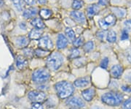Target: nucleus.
Returning a JSON list of instances; mask_svg holds the SVG:
<instances>
[{
    "mask_svg": "<svg viewBox=\"0 0 131 109\" xmlns=\"http://www.w3.org/2000/svg\"><path fill=\"white\" fill-rule=\"evenodd\" d=\"M83 43H84V38L82 37H79V38H75L74 40H73V45L76 48L82 46L83 45Z\"/></svg>",
    "mask_w": 131,
    "mask_h": 109,
    "instance_id": "bb28decb",
    "label": "nucleus"
},
{
    "mask_svg": "<svg viewBox=\"0 0 131 109\" xmlns=\"http://www.w3.org/2000/svg\"><path fill=\"white\" fill-rule=\"evenodd\" d=\"M94 48H95V43L92 40H90L88 42H87L83 46V49L86 53L91 52Z\"/></svg>",
    "mask_w": 131,
    "mask_h": 109,
    "instance_id": "412c9836",
    "label": "nucleus"
},
{
    "mask_svg": "<svg viewBox=\"0 0 131 109\" xmlns=\"http://www.w3.org/2000/svg\"><path fill=\"white\" fill-rule=\"evenodd\" d=\"M117 21V17L114 14H109L106 15L104 19H100L98 21V24L100 27L103 29V31L107 30L108 29L115 25Z\"/></svg>",
    "mask_w": 131,
    "mask_h": 109,
    "instance_id": "39448f33",
    "label": "nucleus"
},
{
    "mask_svg": "<svg viewBox=\"0 0 131 109\" xmlns=\"http://www.w3.org/2000/svg\"><path fill=\"white\" fill-rule=\"evenodd\" d=\"M121 40H127L129 38V34H128V31L126 29H123L122 31V33H121Z\"/></svg>",
    "mask_w": 131,
    "mask_h": 109,
    "instance_id": "2f4dec72",
    "label": "nucleus"
},
{
    "mask_svg": "<svg viewBox=\"0 0 131 109\" xmlns=\"http://www.w3.org/2000/svg\"><path fill=\"white\" fill-rule=\"evenodd\" d=\"M123 73V67L119 65H115L111 68V75L114 78H119Z\"/></svg>",
    "mask_w": 131,
    "mask_h": 109,
    "instance_id": "f8f14e48",
    "label": "nucleus"
},
{
    "mask_svg": "<svg viewBox=\"0 0 131 109\" xmlns=\"http://www.w3.org/2000/svg\"><path fill=\"white\" fill-rule=\"evenodd\" d=\"M90 1H94V0H90Z\"/></svg>",
    "mask_w": 131,
    "mask_h": 109,
    "instance_id": "de8ad7c7",
    "label": "nucleus"
},
{
    "mask_svg": "<svg viewBox=\"0 0 131 109\" xmlns=\"http://www.w3.org/2000/svg\"><path fill=\"white\" fill-rule=\"evenodd\" d=\"M108 59L107 57H105V58H103V59H102V61L101 62V64H100V65L101 67L103 68V69H106L108 67Z\"/></svg>",
    "mask_w": 131,
    "mask_h": 109,
    "instance_id": "473e14b6",
    "label": "nucleus"
},
{
    "mask_svg": "<svg viewBox=\"0 0 131 109\" xmlns=\"http://www.w3.org/2000/svg\"><path fill=\"white\" fill-rule=\"evenodd\" d=\"M35 54L39 57H45L47 54V51L43 50L42 48H39V49H37L35 51Z\"/></svg>",
    "mask_w": 131,
    "mask_h": 109,
    "instance_id": "c756f323",
    "label": "nucleus"
},
{
    "mask_svg": "<svg viewBox=\"0 0 131 109\" xmlns=\"http://www.w3.org/2000/svg\"><path fill=\"white\" fill-rule=\"evenodd\" d=\"M80 56V51L77 48H73L70 51L69 58L70 59H77Z\"/></svg>",
    "mask_w": 131,
    "mask_h": 109,
    "instance_id": "a878e982",
    "label": "nucleus"
},
{
    "mask_svg": "<svg viewBox=\"0 0 131 109\" xmlns=\"http://www.w3.org/2000/svg\"><path fill=\"white\" fill-rule=\"evenodd\" d=\"M113 13L114 15L119 19H123L125 17L127 13L126 10L122 8V7H114L112 8Z\"/></svg>",
    "mask_w": 131,
    "mask_h": 109,
    "instance_id": "f3484780",
    "label": "nucleus"
},
{
    "mask_svg": "<svg viewBox=\"0 0 131 109\" xmlns=\"http://www.w3.org/2000/svg\"><path fill=\"white\" fill-rule=\"evenodd\" d=\"M24 54L28 57H31L34 54V51L30 48H26L24 50Z\"/></svg>",
    "mask_w": 131,
    "mask_h": 109,
    "instance_id": "f704fd0d",
    "label": "nucleus"
},
{
    "mask_svg": "<svg viewBox=\"0 0 131 109\" xmlns=\"http://www.w3.org/2000/svg\"><path fill=\"white\" fill-rule=\"evenodd\" d=\"M31 24L33 26H34L35 28L39 29H43L45 27V25L44 24L43 21L40 18H34L31 21Z\"/></svg>",
    "mask_w": 131,
    "mask_h": 109,
    "instance_id": "6ab92c4d",
    "label": "nucleus"
},
{
    "mask_svg": "<svg viewBox=\"0 0 131 109\" xmlns=\"http://www.w3.org/2000/svg\"><path fill=\"white\" fill-rule=\"evenodd\" d=\"M69 44L68 39L63 34H59L57 38V48L58 49H64Z\"/></svg>",
    "mask_w": 131,
    "mask_h": 109,
    "instance_id": "9d476101",
    "label": "nucleus"
},
{
    "mask_svg": "<svg viewBox=\"0 0 131 109\" xmlns=\"http://www.w3.org/2000/svg\"><path fill=\"white\" fill-rule=\"evenodd\" d=\"M38 13V9L35 7H31L26 9L23 13V16L26 19H32L35 17Z\"/></svg>",
    "mask_w": 131,
    "mask_h": 109,
    "instance_id": "9b49d317",
    "label": "nucleus"
},
{
    "mask_svg": "<svg viewBox=\"0 0 131 109\" xmlns=\"http://www.w3.org/2000/svg\"><path fill=\"white\" fill-rule=\"evenodd\" d=\"M24 1L28 5H34L36 3V0H24Z\"/></svg>",
    "mask_w": 131,
    "mask_h": 109,
    "instance_id": "79ce46f5",
    "label": "nucleus"
},
{
    "mask_svg": "<svg viewBox=\"0 0 131 109\" xmlns=\"http://www.w3.org/2000/svg\"><path fill=\"white\" fill-rule=\"evenodd\" d=\"M20 27L22 29H24V30H25V29H26V25L25 23L22 22V23H20Z\"/></svg>",
    "mask_w": 131,
    "mask_h": 109,
    "instance_id": "37998d69",
    "label": "nucleus"
},
{
    "mask_svg": "<svg viewBox=\"0 0 131 109\" xmlns=\"http://www.w3.org/2000/svg\"><path fill=\"white\" fill-rule=\"evenodd\" d=\"M98 11H99V7H98V5H95V4L89 5L86 9L87 15H88V18L93 17L95 15L98 13Z\"/></svg>",
    "mask_w": 131,
    "mask_h": 109,
    "instance_id": "dca6fc26",
    "label": "nucleus"
},
{
    "mask_svg": "<svg viewBox=\"0 0 131 109\" xmlns=\"http://www.w3.org/2000/svg\"><path fill=\"white\" fill-rule=\"evenodd\" d=\"M66 103L71 107H75V108H84L85 105L84 101L77 97H73L69 98L66 100Z\"/></svg>",
    "mask_w": 131,
    "mask_h": 109,
    "instance_id": "6e6552de",
    "label": "nucleus"
},
{
    "mask_svg": "<svg viewBox=\"0 0 131 109\" xmlns=\"http://www.w3.org/2000/svg\"><path fill=\"white\" fill-rule=\"evenodd\" d=\"M55 89L61 98L65 99L72 95L74 87L68 81H60L55 85Z\"/></svg>",
    "mask_w": 131,
    "mask_h": 109,
    "instance_id": "f257e3e1",
    "label": "nucleus"
},
{
    "mask_svg": "<svg viewBox=\"0 0 131 109\" xmlns=\"http://www.w3.org/2000/svg\"><path fill=\"white\" fill-rule=\"evenodd\" d=\"M65 33L66 34V36L71 40H74L75 39V33L73 29H71V28H66Z\"/></svg>",
    "mask_w": 131,
    "mask_h": 109,
    "instance_id": "cd10ccee",
    "label": "nucleus"
},
{
    "mask_svg": "<svg viewBox=\"0 0 131 109\" xmlns=\"http://www.w3.org/2000/svg\"><path fill=\"white\" fill-rule=\"evenodd\" d=\"M84 5V2L82 0H74L72 2V8L75 10L81 9Z\"/></svg>",
    "mask_w": 131,
    "mask_h": 109,
    "instance_id": "393cba45",
    "label": "nucleus"
},
{
    "mask_svg": "<svg viewBox=\"0 0 131 109\" xmlns=\"http://www.w3.org/2000/svg\"><path fill=\"white\" fill-rule=\"evenodd\" d=\"M71 17L80 24H84L86 23V16L83 12L74 10L71 13Z\"/></svg>",
    "mask_w": 131,
    "mask_h": 109,
    "instance_id": "1a4fd4ad",
    "label": "nucleus"
},
{
    "mask_svg": "<svg viewBox=\"0 0 131 109\" xmlns=\"http://www.w3.org/2000/svg\"><path fill=\"white\" fill-rule=\"evenodd\" d=\"M90 78L89 77H82V78H80L78 79H77L74 81V86L76 87H79V88H82V87H86L87 86L90 84Z\"/></svg>",
    "mask_w": 131,
    "mask_h": 109,
    "instance_id": "2eb2a0df",
    "label": "nucleus"
},
{
    "mask_svg": "<svg viewBox=\"0 0 131 109\" xmlns=\"http://www.w3.org/2000/svg\"><path fill=\"white\" fill-rule=\"evenodd\" d=\"M15 41L19 48H25L28 45L29 39L26 36H19L15 39Z\"/></svg>",
    "mask_w": 131,
    "mask_h": 109,
    "instance_id": "4468645a",
    "label": "nucleus"
},
{
    "mask_svg": "<svg viewBox=\"0 0 131 109\" xmlns=\"http://www.w3.org/2000/svg\"><path fill=\"white\" fill-rule=\"evenodd\" d=\"M31 109H43V107L41 104H39V103H36L35 104L32 105Z\"/></svg>",
    "mask_w": 131,
    "mask_h": 109,
    "instance_id": "a19ab883",
    "label": "nucleus"
},
{
    "mask_svg": "<svg viewBox=\"0 0 131 109\" xmlns=\"http://www.w3.org/2000/svg\"><path fill=\"white\" fill-rule=\"evenodd\" d=\"M71 109H78V108H75V107H73L72 108H71Z\"/></svg>",
    "mask_w": 131,
    "mask_h": 109,
    "instance_id": "49530a36",
    "label": "nucleus"
},
{
    "mask_svg": "<svg viewBox=\"0 0 131 109\" xmlns=\"http://www.w3.org/2000/svg\"><path fill=\"white\" fill-rule=\"evenodd\" d=\"M50 74L45 69H38L32 74V80L36 83H43L49 80Z\"/></svg>",
    "mask_w": 131,
    "mask_h": 109,
    "instance_id": "20e7f679",
    "label": "nucleus"
},
{
    "mask_svg": "<svg viewBox=\"0 0 131 109\" xmlns=\"http://www.w3.org/2000/svg\"><path fill=\"white\" fill-rule=\"evenodd\" d=\"M63 63V57L60 53L53 52L47 58V67L53 71L58 70Z\"/></svg>",
    "mask_w": 131,
    "mask_h": 109,
    "instance_id": "7ed1b4c3",
    "label": "nucleus"
},
{
    "mask_svg": "<svg viewBox=\"0 0 131 109\" xmlns=\"http://www.w3.org/2000/svg\"><path fill=\"white\" fill-rule=\"evenodd\" d=\"M95 95V92L93 88L87 89L82 92V95L83 98L88 102H90L93 100Z\"/></svg>",
    "mask_w": 131,
    "mask_h": 109,
    "instance_id": "ddd939ff",
    "label": "nucleus"
},
{
    "mask_svg": "<svg viewBox=\"0 0 131 109\" xmlns=\"http://www.w3.org/2000/svg\"><path fill=\"white\" fill-rule=\"evenodd\" d=\"M39 48H42L45 51H50V50L52 49L53 43L52 41L51 38L47 35L42 37L39 39Z\"/></svg>",
    "mask_w": 131,
    "mask_h": 109,
    "instance_id": "423d86ee",
    "label": "nucleus"
},
{
    "mask_svg": "<svg viewBox=\"0 0 131 109\" xmlns=\"http://www.w3.org/2000/svg\"><path fill=\"white\" fill-rule=\"evenodd\" d=\"M29 99L34 103H41L43 102L46 98V95L41 92L33 91L31 92L28 95Z\"/></svg>",
    "mask_w": 131,
    "mask_h": 109,
    "instance_id": "0eeeda50",
    "label": "nucleus"
},
{
    "mask_svg": "<svg viewBox=\"0 0 131 109\" xmlns=\"http://www.w3.org/2000/svg\"><path fill=\"white\" fill-rule=\"evenodd\" d=\"M122 109H131V97L125 100L122 103Z\"/></svg>",
    "mask_w": 131,
    "mask_h": 109,
    "instance_id": "7c9ffc66",
    "label": "nucleus"
},
{
    "mask_svg": "<svg viewBox=\"0 0 131 109\" xmlns=\"http://www.w3.org/2000/svg\"><path fill=\"white\" fill-rule=\"evenodd\" d=\"M90 109H103L102 107L98 106V105H94L93 107H92Z\"/></svg>",
    "mask_w": 131,
    "mask_h": 109,
    "instance_id": "a18cd8bd",
    "label": "nucleus"
},
{
    "mask_svg": "<svg viewBox=\"0 0 131 109\" xmlns=\"http://www.w3.org/2000/svg\"><path fill=\"white\" fill-rule=\"evenodd\" d=\"M124 26L127 31H130L131 32V19L129 20H126L124 22Z\"/></svg>",
    "mask_w": 131,
    "mask_h": 109,
    "instance_id": "c9c22d12",
    "label": "nucleus"
},
{
    "mask_svg": "<svg viewBox=\"0 0 131 109\" xmlns=\"http://www.w3.org/2000/svg\"><path fill=\"white\" fill-rule=\"evenodd\" d=\"M24 0H13L15 8L19 12H21L24 9Z\"/></svg>",
    "mask_w": 131,
    "mask_h": 109,
    "instance_id": "5701e85b",
    "label": "nucleus"
},
{
    "mask_svg": "<svg viewBox=\"0 0 131 109\" xmlns=\"http://www.w3.org/2000/svg\"><path fill=\"white\" fill-rule=\"evenodd\" d=\"M125 57H126L127 60L128 61V62L131 63V47L128 48L125 51Z\"/></svg>",
    "mask_w": 131,
    "mask_h": 109,
    "instance_id": "72a5a7b5",
    "label": "nucleus"
},
{
    "mask_svg": "<svg viewBox=\"0 0 131 109\" xmlns=\"http://www.w3.org/2000/svg\"><path fill=\"white\" fill-rule=\"evenodd\" d=\"M39 15L42 19H47L51 16L52 12L49 9H42L39 11Z\"/></svg>",
    "mask_w": 131,
    "mask_h": 109,
    "instance_id": "b1692460",
    "label": "nucleus"
},
{
    "mask_svg": "<svg viewBox=\"0 0 131 109\" xmlns=\"http://www.w3.org/2000/svg\"><path fill=\"white\" fill-rule=\"evenodd\" d=\"M42 33L43 32L42 29H39L37 28L33 29L28 34V38L31 40H39L42 37Z\"/></svg>",
    "mask_w": 131,
    "mask_h": 109,
    "instance_id": "a211bd4d",
    "label": "nucleus"
},
{
    "mask_svg": "<svg viewBox=\"0 0 131 109\" xmlns=\"http://www.w3.org/2000/svg\"><path fill=\"white\" fill-rule=\"evenodd\" d=\"M124 99V96L121 93L115 92H108L101 96V100L105 104L111 106H118L121 104Z\"/></svg>",
    "mask_w": 131,
    "mask_h": 109,
    "instance_id": "f03ea898",
    "label": "nucleus"
},
{
    "mask_svg": "<svg viewBox=\"0 0 131 109\" xmlns=\"http://www.w3.org/2000/svg\"><path fill=\"white\" fill-rule=\"evenodd\" d=\"M122 90L125 92H127V93H131V86H122Z\"/></svg>",
    "mask_w": 131,
    "mask_h": 109,
    "instance_id": "e433bc0d",
    "label": "nucleus"
},
{
    "mask_svg": "<svg viewBox=\"0 0 131 109\" xmlns=\"http://www.w3.org/2000/svg\"><path fill=\"white\" fill-rule=\"evenodd\" d=\"M85 62L86 60L84 59V58H77L75 59L74 65L77 67H82L84 65Z\"/></svg>",
    "mask_w": 131,
    "mask_h": 109,
    "instance_id": "c85d7f7f",
    "label": "nucleus"
},
{
    "mask_svg": "<svg viewBox=\"0 0 131 109\" xmlns=\"http://www.w3.org/2000/svg\"><path fill=\"white\" fill-rule=\"evenodd\" d=\"M96 36H97V38L99 40H101V41H103V39H104V37H105V33H104L103 31H102V32H98L97 34H96Z\"/></svg>",
    "mask_w": 131,
    "mask_h": 109,
    "instance_id": "58836bf2",
    "label": "nucleus"
},
{
    "mask_svg": "<svg viewBox=\"0 0 131 109\" xmlns=\"http://www.w3.org/2000/svg\"><path fill=\"white\" fill-rule=\"evenodd\" d=\"M16 65L18 68L23 69L27 65V61L26 59H24V57H18L17 59V61H16Z\"/></svg>",
    "mask_w": 131,
    "mask_h": 109,
    "instance_id": "4be33fe9",
    "label": "nucleus"
},
{
    "mask_svg": "<svg viewBox=\"0 0 131 109\" xmlns=\"http://www.w3.org/2000/svg\"><path fill=\"white\" fill-rule=\"evenodd\" d=\"M109 4V0H99L98 1V5L106 7Z\"/></svg>",
    "mask_w": 131,
    "mask_h": 109,
    "instance_id": "4c0bfd02",
    "label": "nucleus"
},
{
    "mask_svg": "<svg viewBox=\"0 0 131 109\" xmlns=\"http://www.w3.org/2000/svg\"><path fill=\"white\" fill-rule=\"evenodd\" d=\"M37 2L41 5H45L47 3V0H37Z\"/></svg>",
    "mask_w": 131,
    "mask_h": 109,
    "instance_id": "c03bdc74",
    "label": "nucleus"
},
{
    "mask_svg": "<svg viewBox=\"0 0 131 109\" xmlns=\"http://www.w3.org/2000/svg\"><path fill=\"white\" fill-rule=\"evenodd\" d=\"M106 40L108 43H115L117 41V33L114 30H109L106 35Z\"/></svg>",
    "mask_w": 131,
    "mask_h": 109,
    "instance_id": "aec40b11",
    "label": "nucleus"
},
{
    "mask_svg": "<svg viewBox=\"0 0 131 109\" xmlns=\"http://www.w3.org/2000/svg\"><path fill=\"white\" fill-rule=\"evenodd\" d=\"M125 80L127 82L131 84V71L127 72L126 74H125Z\"/></svg>",
    "mask_w": 131,
    "mask_h": 109,
    "instance_id": "ea45409f",
    "label": "nucleus"
}]
</instances>
